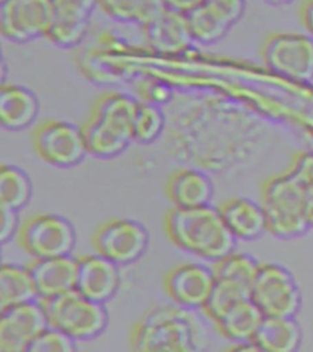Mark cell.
I'll return each instance as SVG.
<instances>
[{
    "instance_id": "44dd1931",
    "label": "cell",
    "mask_w": 313,
    "mask_h": 352,
    "mask_svg": "<svg viewBox=\"0 0 313 352\" xmlns=\"http://www.w3.org/2000/svg\"><path fill=\"white\" fill-rule=\"evenodd\" d=\"M45 38L59 48L70 50L81 43L88 32L94 9L70 3H54Z\"/></svg>"
},
{
    "instance_id": "d6986e66",
    "label": "cell",
    "mask_w": 313,
    "mask_h": 352,
    "mask_svg": "<svg viewBox=\"0 0 313 352\" xmlns=\"http://www.w3.org/2000/svg\"><path fill=\"white\" fill-rule=\"evenodd\" d=\"M165 192L175 208H196L211 204L215 184L204 171L182 168L169 176Z\"/></svg>"
},
{
    "instance_id": "2e32d148",
    "label": "cell",
    "mask_w": 313,
    "mask_h": 352,
    "mask_svg": "<svg viewBox=\"0 0 313 352\" xmlns=\"http://www.w3.org/2000/svg\"><path fill=\"white\" fill-rule=\"evenodd\" d=\"M142 28L146 43L160 53L179 54L195 42L186 14L169 8H164Z\"/></svg>"
},
{
    "instance_id": "83f0119b",
    "label": "cell",
    "mask_w": 313,
    "mask_h": 352,
    "mask_svg": "<svg viewBox=\"0 0 313 352\" xmlns=\"http://www.w3.org/2000/svg\"><path fill=\"white\" fill-rule=\"evenodd\" d=\"M166 118L160 105L149 102H138L132 124V138L135 142L149 144L157 141L164 132Z\"/></svg>"
},
{
    "instance_id": "8fae6325",
    "label": "cell",
    "mask_w": 313,
    "mask_h": 352,
    "mask_svg": "<svg viewBox=\"0 0 313 352\" xmlns=\"http://www.w3.org/2000/svg\"><path fill=\"white\" fill-rule=\"evenodd\" d=\"M53 10V0H0V32L17 44L45 37Z\"/></svg>"
},
{
    "instance_id": "ac0fdd59",
    "label": "cell",
    "mask_w": 313,
    "mask_h": 352,
    "mask_svg": "<svg viewBox=\"0 0 313 352\" xmlns=\"http://www.w3.org/2000/svg\"><path fill=\"white\" fill-rule=\"evenodd\" d=\"M218 209L228 230L237 240L255 241L268 234L267 218L261 202L248 197L228 198Z\"/></svg>"
},
{
    "instance_id": "ffe728a7",
    "label": "cell",
    "mask_w": 313,
    "mask_h": 352,
    "mask_svg": "<svg viewBox=\"0 0 313 352\" xmlns=\"http://www.w3.org/2000/svg\"><path fill=\"white\" fill-rule=\"evenodd\" d=\"M41 111V103L32 89L3 83L0 88V124L8 131H22L32 126Z\"/></svg>"
},
{
    "instance_id": "f1b7e54d",
    "label": "cell",
    "mask_w": 313,
    "mask_h": 352,
    "mask_svg": "<svg viewBox=\"0 0 313 352\" xmlns=\"http://www.w3.org/2000/svg\"><path fill=\"white\" fill-rule=\"evenodd\" d=\"M259 262L251 254L237 252V250L213 263L215 278L237 281L251 289L253 279L259 268Z\"/></svg>"
},
{
    "instance_id": "484cf974",
    "label": "cell",
    "mask_w": 313,
    "mask_h": 352,
    "mask_svg": "<svg viewBox=\"0 0 313 352\" xmlns=\"http://www.w3.org/2000/svg\"><path fill=\"white\" fill-rule=\"evenodd\" d=\"M97 6L116 21L144 26L164 9L163 0H97Z\"/></svg>"
},
{
    "instance_id": "4fadbf2b",
    "label": "cell",
    "mask_w": 313,
    "mask_h": 352,
    "mask_svg": "<svg viewBox=\"0 0 313 352\" xmlns=\"http://www.w3.org/2000/svg\"><path fill=\"white\" fill-rule=\"evenodd\" d=\"M213 267L188 262L171 268L164 278V290L173 303L190 311L202 309L213 290Z\"/></svg>"
},
{
    "instance_id": "d6a6232c",
    "label": "cell",
    "mask_w": 313,
    "mask_h": 352,
    "mask_svg": "<svg viewBox=\"0 0 313 352\" xmlns=\"http://www.w3.org/2000/svg\"><path fill=\"white\" fill-rule=\"evenodd\" d=\"M300 20L307 34L313 37V0H305L300 6Z\"/></svg>"
},
{
    "instance_id": "5bb4252c",
    "label": "cell",
    "mask_w": 313,
    "mask_h": 352,
    "mask_svg": "<svg viewBox=\"0 0 313 352\" xmlns=\"http://www.w3.org/2000/svg\"><path fill=\"white\" fill-rule=\"evenodd\" d=\"M245 10L246 0H206L186 14L195 42H219L241 20Z\"/></svg>"
},
{
    "instance_id": "277c9868",
    "label": "cell",
    "mask_w": 313,
    "mask_h": 352,
    "mask_svg": "<svg viewBox=\"0 0 313 352\" xmlns=\"http://www.w3.org/2000/svg\"><path fill=\"white\" fill-rule=\"evenodd\" d=\"M138 105V100L120 92L97 98L81 126L88 155L113 160L127 151L133 141L132 124Z\"/></svg>"
},
{
    "instance_id": "ba28073f",
    "label": "cell",
    "mask_w": 313,
    "mask_h": 352,
    "mask_svg": "<svg viewBox=\"0 0 313 352\" xmlns=\"http://www.w3.org/2000/svg\"><path fill=\"white\" fill-rule=\"evenodd\" d=\"M261 55L272 72L296 82L313 81V37L307 33H272Z\"/></svg>"
},
{
    "instance_id": "d590c367",
    "label": "cell",
    "mask_w": 313,
    "mask_h": 352,
    "mask_svg": "<svg viewBox=\"0 0 313 352\" xmlns=\"http://www.w3.org/2000/svg\"><path fill=\"white\" fill-rule=\"evenodd\" d=\"M266 3H268L270 6H281L290 4L294 0H264Z\"/></svg>"
},
{
    "instance_id": "6da1fadb",
    "label": "cell",
    "mask_w": 313,
    "mask_h": 352,
    "mask_svg": "<svg viewBox=\"0 0 313 352\" xmlns=\"http://www.w3.org/2000/svg\"><path fill=\"white\" fill-rule=\"evenodd\" d=\"M261 204L274 237L289 240L313 229L312 152L297 154L285 173L264 182Z\"/></svg>"
},
{
    "instance_id": "30bf717a",
    "label": "cell",
    "mask_w": 313,
    "mask_h": 352,
    "mask_svg": "<svg viewBox=\"0 0 313 352\" xmlns=\"http://www.w3.org/2000/svg\"><path fill=\"white\" fill-rule=\"evenodd\" d=\"M94 251L125 267L136 263L147 252L149 231L138 220L116 218L99 226L92 237Z\"/></svg>"
},
{
    "instance_id": "7c38bea8",
    "label": "cell",
    "mask_w": 313,
    "mask_h": 352,
    "mask_svg": "<svg viewBox=\"0 0 313 352\" xmlns=\"http://www.w3.org/2000/svg\"><path fill=\"white\" fill-rule=\"evenodd\" d=\"M48 325L41 300L0 309V352H28Z\"/></svg>"
},
{
    "instance_id": "7402d4cb",
    "label": "cell",
    "mask_w": 313,
    "mask_h": 352,
    "mask_svg": "<svg viewBox=\"0 0 313 352\" xmlns=\"http://www.w3.org/2000/svg\"><path fill=\"white\" fill-rule=\"evenodd\" d=\"M303 339V328L296 317H264L253 342L259 351L295 352Z\"/></svg>"
},
{
    "instance_id": "836d02e7",
    "label": "cell",
    "mask_w": 313,
    "mask_h": 352,
    "mask_svg": "<svg viewBox=\"0 0 313 352\" xmlns=\"http://www.w3.org/2000/svg\"><path fill=\"white\" fill-rule=\"evenodd\" d=\"M204 1H206V0H163L165 8L180 11V12H184V14H188L195 8L201 6Z\"/></svg>"
},
{
    "instance_id": "5b68a950",
    "label": "cell",
    "mask_w": 313,
    "mask_h": 352,
    "mask_svg": "<svg viewBox=\"0 0 313 352\" xmlns=\"http://www.w3.org/2000/svg\"><path fill=\"white\" fill-rule=\"evenodd\" d=\"M41 301L50 327L65 333L76 342L97 339L109 325L105 303L94 301L76 289Z\"/></svg>"
},
{
    "instance_id": "7a4b0ae2",
    "label": "cell",
    "mask_w": 313,
    "mask_h": 352,
    "mask_svg": "<svg viewBox=\"0 0 313 352\" xmlns=\"http://www.w3.org/2000/svg\"><path fill=\"white\" fill-rule=\"evenodd\" d=\"M164 229L171 243L184 252L215 263L237 250L218 207L174 208L165 215Z\"/></svg>"
},
{
    "instance_id": "9a60e30c",
    "label": "cell",
    "mask_w": 313,
    "mask_h": 352,
    "mask_svg": "<svg viewBox=\"0 0 313 352\" xmlns=\"http://www.w3.org/2000/svg\"><path fill=\"white\" fill-rule=\"evenodd\" d=\"M120 285V265L97 252L77 258L76 290L85 296L97 302H109Z\"/></svg>"
},
{
    "instance_id": "1f68e13d",
    "label": "cell",
    "mask_w": 313,
    "mask_h": 352,
    "mask_svg": "<svg viewBox=\"0 0 313 352\" xmlns=\"http://www.w3.org/2000/svg\"><path fill=\"white\" fill-rule=\"evenodd\" d=\"M144 102H149L153 104L162 105L168 103L171 98V89L169 86L163 83H153L149 86V89L146 88L144 94Z\"/></svg>"
},
{
    "instance_id": "4316f807",
    "label": "cell",
    "mask_w": 313,
    "mask_h": 352,
    "mask_svg": "<svg viewBox=\"0 0 313 352\" xmlns=\"http://www.w3.org/2000/svg\"><path fill=\"white\" fill-rule=\"evenodd\" d=\"M248 297L250 287L248 286L229 279L215 278L213 290L201 311L207 316V318L215 323L217 319L220 318L235 303Z\"/></svg>"
},
{
    "instance_id": "8992f818",
    "label": "cell",
    "mask_w": 313,
    "mask_h": 352,
    "mask_svg": "<svg viewBox=\"0 0 313 352\" xmlns=\"http://www.w3.org/2000/svg\"><path fill=\"white\" fill-rule=\"evenodd\" d=\"M250 298L264 317H297L303 307V292L295 275L279 263L259 264Z\"/></svg>"
},
{
    "instance_id": "f546056e",
    "label": "cell",
    "mask_w": 313,
    "mask_h": 352,
    "mask_svg": "<svg viewBox=\"0 0 313 352\" xmlns=\"http://www.w3.org/2000/svg\"><path fill=\"white\" fill-rule=\"evenodd\" d=\"M76 349V341L61 330L48 325L33 340L28 352H72Z\"/></svg>"
},
{
    "instance_id": "9c48e42d",
    "label": "cell",
    "mask_w": 313,
    "mask_h": 352,
    "mask_svg": "<svg viewBox=\"0 0 313 352\" xmlns=\"http://www.w3.org/2000/svg\"><path fill=\"white\" fill-rule=\"evenodd\" d=\"M32 146L39 160L61 169L81 164L88 155L83 127L59 119L39 122L32 132Z\"/></svg>"
},
{
    "instance_id": "d4e9b609",
    "label": "cell",
    "mask_w": 313,
    "mask_h": 352,
    "mask_svg": "<svg viewBox=\"0 0 313 352\" xmlns=\"http://www.w3.org/2000/svg\"><path fill=\"white\" fill-rule=\"evenodd\" d=\"M33 195L31 177L20 166L3 164L0 168V206L21 210Z\"/></svg>"
},
{
    "instance_id": "cb8c5ba5",
    "label": "cell",
    "mask_w": 313,
    "mask_h": 352,
    "mask_svg": "<svg viewBox=\"0 0 313 352\" xmlns=\"http://www.w3.org/2000/svg\"><path fill=\"white\" fill-rule=\"evenodd\" d=\"M39 300L28 265L3 263L0 270V309Z\"/></svg>"
},
{
    "instance_id": "e0dca14e",
    "label": "cell",
    "mask_w": 313,
    "mask_h": 352,
    "mask_svg": "<svg viewBox=\"0 0 313 352\" xmlns=\"http://www.w3.org/2000/svg\"><path fill=\"white\" fill-rule=\"evenodd\" d=\"M39 300H48L76 289L77 258L72 254L33 259L28 265Z\"/></svg>"
},
{
    "instance_id": "603a6c76",
    "label": "cell",
    "mask_w": 313,
    "mask_h": 352,
    "mask_svg": "<svg viewBox=\"0 0 313 352\" xmlns=\"http://www.w3.org/2000/svg\"><path fill=\"white\" fill-rule=\"evenodd\" d=\"M264 316L248 297L235 303L215 322L220 336L233 344L253 341Z\"/></svg>"
},
{
    "instance_id": "e575fe53",
    "label": "cell",
    "mask_w": 313,
    "mask_h": 352,
    "mask_svg": "<svg viewBox=\"0 0 313 352\" xmlns=\"http://www.w3.org/2000/svg\"><path fill=\"white\" fill-rule=\"evenodd\" d=\"M53 1L78 4V6H87V8H91V9H94L97 6V0H53Z\"/></svg>"
},
{
    "instance_id": "4dcf8cb0",
    "label": "cell",
    "mask_w": 313,
    "mask_h": 352,
    "mask_svg": "<svg viewBox=\"0 0 313 352\" xmlns=\"http://www.w3.org/2000/svg\"><path fill=\"white\" fill-rule=\"evenodd\" d=\"M0 212H1L0 242L3 245H6L14 237L17 236L22 223L21 220H20V215H19V210L0 206Z\"/></svg>"
},
{
    "instance_id": "3957f363",
    "label": "cell",
    "mask_w": 313,
    "mask_h": 352,
    "mask_svg": "<svg viewBox=\"0 0 313 352\" xmlns=\"http://www.w3.org/2000/svg\"><path fill=\"white\" fill-rule=\"evenodd\" d=\"M204 342V329L190 309L175 303L152 308L130 333L133 351L193 352Z\"/></svg>"
},
{
    "instance_id": "52a82bcc",
    "label": "cell",
    "mask_w": 313,
    "mask_h": 352,
    "mask_svg": "<svg viewBox=\"0 0 313 352\" xmlns=\"http://www.w3.org/2000/svg\"><path fill=\"white\" fill-rule=\"evenodd\" d=\"M17 243L33 259L72 254L77 241L70 220L55 213H39L22 221Z\"/></svg>"
}]
</instances>
